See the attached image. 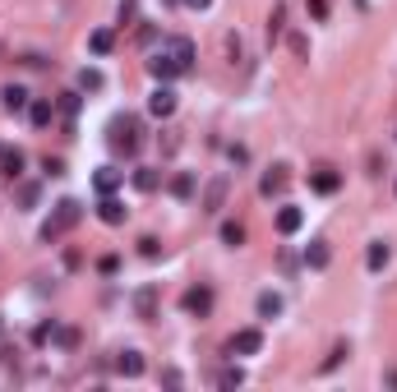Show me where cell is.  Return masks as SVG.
Returning a JSON list of instances; mask_svg holds the SVG:
<instances>
[{"instance_id": "cell-1", "label": "cell", "mask_w": 397, "mask_h": 392, "mask_svg": "<svg viewBox=\"0 0 397 392\" xmlns=\"http://www.w3.org/2000/svg\"><path fill=\"white\" fill-rule=\"evenodd\" d=\"M190 65H195V42H190V37H167V42H162L158 51L148 56V74L158 78V83L180 78Z\"/></svg>"}, {"instance_id": "cell-2", "label": "cell", "mask_w": 397, "mask_h": 392, "mask_svg": "<svg viewBox=\"0 0 397 392\" xmlns=\"http://www.w3.org/2000/svg\"><path fill=\"white\" fill-rule=\"evenodd\" d=\"M79 217H83L79 199H61V203H56V212L42 222V240H61L70 227H79Z\"/></svg>"}, {"instance_id": "cell-3", "label": "cell", "mask_w": 397, "mask_h": 392, "mask_svg": "<svg viewBox=\"0 0 397 392\" xmlns=\"http://www.w3.org/2000/svg\"><path fill=\"white\" fill-rule=\"evenodd\" d=\"M106 143H111L115 153H139V120L134 115H115L111 125H106Z\"/></svg>"}, {"instance_id": "cell-4", "label": "cell", "mask_w": 397, "mask_h": 392, "mask_svg": "<svg viewBox=\"0 0 397 392\" xmlns=\"http://www.w3.org/2000/svg\"><path fill=\"white\" fill-rule=\"evenodd\" d=\"M259 351H264V332L259 328H240L231 337V356H259Z\"/></svg>"}, {"instance_id": "cell-5", "label": "cell", "mask_w": 397, "mask_h": 392, "mask_svg": "<svg viewBox=\"0 0 397 392\" xmlns=\"http://www.w3.org/2000/svg\"><path fill=\"white\" fill-rule=\"evenodd\" d=\"M227 190H231L227 175H212L208 190H203V212H222V203H227Z\"/></svg>"}, {"instance_id": "cell-6", "label": "cell", "mask_w": 397, "mask_h": 392, "mask_svg": "<svg viewBox=\"0 0 397 392\" xmlns=\"http://www.w3.org/2000/svg\"><path fill=\"white\" fill-rule=\"evenodd\" d=\"M309 190L314 194H337L342 190V175H337L333 166H319V171H309Z\"/></svg>"}, {"instance_id": "cell-7", "label": "cell", "mask_w": 397, "mask_h": 392, "mask_svg": "<svg viewBox=\"0 0 397 392\" xmlns=\"http://www.w3.org/2000/svg\"><path fill=\"white\" fill-rule=\"evenodd\" d=\"M134 314H139L143 323L158 319V291H153V287H139V291H134Z\"/></svg>"}, {"instance_id": "cell-8", "label": "cell", "mask_w": 397, "mask_h": 392, "mask_svg": "<svg viewBox=\"0 0 397 392\" xmlns=\"http://www.w3.org/2000/svg\"><path fill=\"white\" fill-rule=\"evenodd\" d=\"M148 111H153V115H158V120H167V115H171V111H176V93H171V88H167V83H162V88H158V93H153V97H148Z\"/></svg>"}, {"instance_id": "cell-9", "label": "cell", "mask_w": 397, "mask_h": 392, "mask_svg": "<svg viewBox=\"0 0 397 392\" xmlns=\"http://www.w3.org/2000/svg\"><path fill=\"white\" fill-rule=\"evenodd\" d=\"M98 217L106 222V227H120V222H125V203L115 199V194H102V203H98Z\"/></svg>"}, {"instance_id": "cell-10", "label": "cell", "mask_w": 397, "mask_h": 392, "mask_svg": "<svg viewBox=\"0 0 397 392\" xmlns=\"http://www.w3.org/2000/svg\"><path fill=\"white\" fill-rule=\"evenodd\" d=\"M185 309L203 319V314L212 309V291H208V287H190V291H185Z\"/></svg>"}, {"instance_id": "cell-11", "label": "cell", "mask_w": 397, "mask_h": 392, "mask_svg": "<svg viewBox=\"0 0 397 392\" xmlns=\"http://www.w3.org/2000/svg\"><path fill=\"white\" fill-rule=\"evenodd\" d=\"M28 115H33V125H37V130H46V125L56 120V102L37 97V102H28Z\"/></svg>"}, {"instance_id": "cell-12", "label": "cell", "mask_w": 397, "mask_h": 392, "mask_svg": "<svg viewBox=\"0 0 397 392\" xmlns=\"http://www.w3.org/2000/svg\"><path fill=\"white\" fill-rule=\"evenodd\" d=\"M0 175H5V180H19V175H24V153H19V148L0 153Z\"/></svg>"}, {"instance_id": "cell-13", "label": "cell", "mask_w": 397, "mask_h": 392, "mask_svg": "<svg viewBox=\"0 0 397 392\" xmlns=\"http://www.w3.org/2000/svg\"><path fill=\"white\" fill-rule=\"evenodd\" d=\"M282 190H287V171H282V166H273V171L259 180V194H264V199H273V194H282Z\"/></svg>"}, {"instance_id": "cell-14", "label": "cell", "mask_w": 397, "mask_h": 392, "mask_svg": "<svg viewBox=\"0 0 397 392\" xmlns=\"http://www.w3.org/2000/svg\"><path fill=\"white\" fill-rule=\"evenodd\" d=\"M115 369H120L125 378H139L143 374V356L139 351H120V356H115Z\"/></svg>"}, {"instance_id": "cell-15", "label": "cell", "mask_w": 397, "mask_h": 392, "mask_svg": "<svg viewBox=\"0 0 397 392\" xmlns=\"http://www.w3.org/2000/svg\"><path fill=\"white\" fill-rule=\"evenodd\" d=\"M300 222H305V212L292 208V203H287V208L277 212V231H282V235H296V231H300Z\"/></svg>"}, {"instance_id": "cell-16", "label": "cell", "mask_w": 397, "mask_h": 392, "mask_svg": "<svg viewBox=\"0 0 397 392\" xmlns=\"http://www.w3.org/2000/svg\"><path fill=\"white\" fill-rule=\"evenodd\" d=\"M388 259H393V249H388V244H383V240H374L370 249H365V268H370V272H379V268H383V263H388Z\"/></svg>"}, {"instance_id": "cell-17", "label": "cell", "mask_w": 397, "mask_h": 392, "mask_svg": "<svg viewBox=\"0 0 397 392\" xmlns=\"http://www.w3.org/2000/svg\"><path fill=\"white\" fill-rule=\"evenodd\" d=\"M328 259H333V249H328V240H314V244H309V249H305V263H309V268H328Z\"/></svg>"}, {"instance_id": "cell-18", "label": "cell", "mask_w": 397, "mask_h": 392, "mask_svg": "<svg viewBox=\"0 0 397 392\" xmlns=\"http://www.w3.org/2000/svg\"><path fill=\"white\" fill-rule=\"evenodd\" d=\"M254 309H259V319H277V314H282V296H277V291H264Z\"/></svg>"}, {"instance_id": "cell-19", "label": "cell", "mask_w": 397, "mask_h": 392, "mask_svg": "<svg viewBox=\"0 0 397 392\" xmlns=\"http://www.w3.org/2000/svg\"><path fill=\"white\" fill-rule=\"evenodd\" d=\"M162 185V175L153 171V166H139V171H134V190H143V194H153Z\"/></svg>"}, {"instance_id": "cell-20", "label": "cell", "mask_w": 397, "mask_h": 392, "mask_svg": "<svg viewBox=\"0 0 397 392\" xmlns=\"http://www.w3.org/2000/svg\"><path fill=\"white\" fill-rule=\"evenodd\" d=\"M0 97H5V111H24V106H28V93H24L19 83H9Z\"/></svg>"}, {"instance_id": "cell-21", "label": "cell", "mask_w": 397, "mask_h": 392, "mask_svg": "<svg viewBox=\"0 0 397 392\" xmlns=\"http://www.w3.org/2000/svg\"><path fill=\"white\" fill-rule=\"evenodd\" d=\"M93 185H98V194H111L115 185H120V171H111V166H102V171H98V180H93Z\"/></svg>"}, {"instance_id": "cell-22", "label": "cell", "mask_w": 397, "mask_h": 392, "mask_svg": "<svg viewBox=\"0 0 397 392\" xmlns=\"http://www.w3.org/2000/svg\"><path fill=\"white\" fill-rule=\"evenodd\" d=\"M222 240H227L231 249H236V244H245V227H240V222H222Z\"/></svg>"}, {"instance_id": "cell-23", "label": "cell", "mask_w": 397, "mask_h": 392, "mask_svg": "<svg viewBox=\"0 0 397 392\" xmlns=\"http://www.w3.org/2000/svg\"><path fill=\"white\" fill-rule=\"evenodd\" d=\"M282 19H287V9L273 5V14H268V42H277V37H282Z\"/></svg>"}, {"instance_id": "cell-24", "label": "cell", "mask_w": 397, "mask_h": 392, "mask_svg": "<svg viewBox=\"0 0 397 392\" xmlns=\"http://www.w3.org/2000/svg\"><path fill=\"white\" fill-rule=\"evenodd\" d=\"M88 46H93V56H106V51H111V33H106V28H98V33L88 37Z\"/></svg>"}, {"instance_id": "cell-25", "label": "cell", "mask_w": 397, "mask_h": 392, "mask_svg": "<svg viewBox=\"0 0 397 392\" xmlns=\"http://www.w3.org/2000/svg\"><path fill=\"white\" fill-rule=\"evenodd\" d=\"M171 194H176V199H190V194H195V175H176V180H171Z\"/></svg>"}, {"instance_id": "cell-26", "label": "cell", "mask_w": 397, "mask_h": 392, "mask_svg": "<svg viewBox=\"0 0 397 392\" xmlns=\"http://www.w3.org/2000/svg\"><path fill=\"white\" fill-rule=\"evenodd\" d=\"M61 111H65V125L74 130V115H79V97H74V93H65V97H61Z\"/></svg>"}, {"instance_id": "cell-27", "label": "cell", "mask_w": 397, "mask_h": 392, "mask_svg": "<svg viewBox=\"0 0 397 392\" xmlns=\"http://www.w3.org/2000/svg\"><path fill=\"white\" fill-rule=\"evenodd\" d=\"M79 88H88V93H98V88H102V70H83V74H79Z\"/></svg>"}, {"instance_id": "cell-28", "label": "cell", "mask_w": 397, "mask_h": 392, "mask_svg": "<svg viewBox=\"0 0 397 392\" xmlns=\"http://www.w3.org/2000/svg\"><path fill=\"white\" fill-rule=\"evenodd\" d=\"M217 383H222V388H240V383H245V374H240V369H222Z\"/></svg>"}, {"instance_id": "cell-29", "label": "cell", "mask_w": 397, "mask_h": 392, "mask_svg": "<svg viewBox=\"0 0 397 392\" xmlns=\"http://www.w3.org/2000/svg\"><path fill=\"white\" fill-rule=\"evenodd\" d=\"M51 341H61V346H74V341H79V332H74V328H51Z\"/></svg>"}, {"instance_id": "cell-30", "label": "cell", "mask_w": 397, "mask_h": 392, "mask_svg": "<svg viewBox=\"0 0 397 392\" xmlns=\"http://www.w3.org/2000/svg\"><path fill=\"white\" fill-rule=\"evenodd\" d=\"M139 254H143V259H158V240H153V235H143V240H139Z\"/></svg>"}, {"instance_id": "cell-31", "label": "cell", "mask_w": 397, "mask_h": 392, "mask_svg": "<svg viewBox=\"0 0 397 392\" xmlns=\"http://www.w3.org/2000/svg\"><path fill=\"white\" fill-rule=\"evenodd\" d=\"M19 203H24V208H33V203H37V185H24V190H19Z\"/></svg>"}, {"instance_id": "cell-32", "label": "cell", "mask_w": 397, "mask_h": 392, "mask_svg": "<svg viewBox=\"0 0 397 392\" xmlns=\"http://www.w3.org/2000/svg\"><path fill=\"white\" fill-rule=\"evenodd\" d=\"M309 14H314V19H328V0H309Z\"/></svg>"}, {"instance_id": "cell-33", "label": "cell", "mask_w": 397, "mask_h": 392, "mask_svg": "<svg viewBox=\"0 0 397 392\" xmlns=\"http://www.w3.org/2000/svg\"><path fill=\"white\" fill-rule=\"evenodd\" d=\"M185 5H190V9H208L212 0H185Z\"/></svg>"}, {"instance_id": "cell-34", "label": "cell", "mask_w": 397, "mask_h": 392, "mask_svg": "<svg viewBox=\"0 0 397 392\" xmlns=\"http://www.w3.org/2000/svg\"><path fill=\"white\" fill-rule=\"evenodd\" d=\"M356 5H361V9H370V0H356Z\"/></svg>"}]
</instances>
